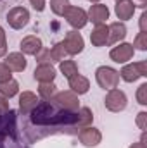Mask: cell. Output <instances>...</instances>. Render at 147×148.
<instances>
[{"label":"cell","instance_id":"obj_1","mask_svg":"<svg viewBox=\"0 0 147 148\" xmlns=\"http://www.w3.org/2000/svg\"><path fill=\"white\" fill-rule=\"evenodd\" d=\"M104 107L112 114H119L128 107V97L123 90L119 88H112L107 90L106 97H104Z\"/></svg>","mask_w":147,"mask_h":148},{"label":"cell","instance_id":"obj_2","mask_svg":"<svg viewBox=\"0 0 147 148\" xmlns=\"http://www.w3.org/2000/svg\"><path fill=\"white\" fill-rule=\"evenodd\" d=\"M95 81L102 90H112L119 84V73L111 66H101L95 69Z\"/></svg>","mask_w":147,"mask_h":148},{"label":"cell","instance_id":"obj_3","mask_svg":"<svg viewBox=\"0 0 147 148\" xmlns=\"http://www.w3.org/2000/svg\"><path fill=\"white\" fill-rule=\"evenodd\" d=\"M119 79H123L125 83H135L140 77H147V60H139L133 64H125L121 67Z\"/></svg>","mask_w":147,"mask_h":148},{"label":"cell","instance_id":"obj_4","mask_svg":"<svg viewBox=\"0 0 147 148\" xmlns=\"http://www.w3.org/2000/svg\"><path fill=\"white\" fill-rule=\"evenodd\" d=\"M50 102H52L54 105H57L59 109L66 110V112H76L78 109H80V100H78V95H74L73 91H69V90L57 91Z\"/></svg>","mask_w":147,"mask_h":148},{"label":"cell","instance_id":"obj_5","mask_svg":"<svg viewBox=\"0 0 147 148\" xmlns=\"http://www.w3.org/2000/svg\"><path fill=\"white\" fill-rule=\"evenodd\" d=\"M62 17L68 21V24H69L73 29H76V31H78V29H83V28L88 24L87 10L81 9V7H76V5H69Z\"/></svg>","mask_w":147,"mask_h":148},{"label":"cell","instance_id":"obj_6","mask_svg":"<svg viewBox=\"0 0 147 148\" xmlns=\"http://www.w3.org/2000/svg\"><path fill=\"white\" fill-rule=\"evenodd\" d=\"M31 16H30V10L26 7H12L9 12H7V23L12 29H23L28 26Z\"/></svg>","mask_w":147,"mask_h":148},{"label":"cell","instance_id":"obj_7","mask_svg":"<svg viewBox=\"0 0 147 148\" xmlns=\"http://www.w3.org/2000/svg\"><path fill=\"white\" fill-rule=\"evenodd\" d=\"M133 55H135L133 45L132 43H125V41L114 45L109 50V59L112 62H116V64H126L128 60L133 59Z\"/></svg>","mask_w":147,"mask_h":148},{"label":"cell","instance_id":"obj_8","mask_svg":"<svg viewBox=\"0 0 147 148\" xmlns=\"http://www.w3.org/2000/svg\"><path fill=\"white\" fill-rule=\"evenodd\" d=\"M62 43H64V48H66L68 55H78L85 48V40L81 36V33H78L76 29L68 31L64 40H62Z\"/></svg>","mask_w":147,"mask_h":148},{"label":"cell","instance_id":"obj_9","mask_svg":"<svg viewBox=\"0 0 147 148\" xmlns=\"http://www.w3.org/2000/svg\"><path fill=\"white\" fill-rule=\"evenodd\" d=\"M78 140H80V143L83 147L95 148L102 141V133L94 126H87V127H81V131L78 133Z\"/></svg>","mask_w":147,"mask_h":148},{"label":"cell","instance_id":"obj_10","mask_svg":"<svg viewBox=\"0 0 147 148\" xmlns=\"http://www.w3.org/2000/svg\"><path fill=\"white\" fill-rule=\"evenodd\" d=\"M109 7L106 3H94V5H90L87 17L90 23H94L97 26V24H106V21L109 19Z\"/></svg>","mask_w":147,"mask_h":148},{"label":"cell","instance_id":"obj_11","mask_svg":"<svg viewBox=\"0 0 147 148\" xmlns=\"http://www.w3.org/2000/svg\"><path fill=\"white\" fill-rule=\"evenodd\" d=\"M12 73H23L26 67H28V60H26V55L21 53V52H12V53H7L5 55V62H3Z\"/></svg>","mask_w":147,"mask_h":148},{"label":"cell","instance_id":"obj_12","mask_svg":"<svg viewBox=\"0 0 147 148\" xmlns=\"http://www.w3.org/2000/svg\"><path fill=\"white\" fill-rule=\"evenodd\" d=\"M137 10V5L132 2V0H116V5H114V14L116 17L123 23V21H128L133 17Z\"/></svg>","mask_w":147,"mask_h":148},{"label":"cell","instance_id":"obj_13","mask_svg":"<svg viewBox=\"0 0 147 148\" xmlns=\"http://www.w3.org/2000/svg\"><path fill=\"white\" fill-rule=\"evenodd\" d=\"M19 48H21V53H24V55H37L43 48V41L35 35H28L21 40Z\"/></svg>","mask_w":147,"mask_h":148},{"label":"cell","instance_id":"obj_14","mask_svg":"<svg viewBox=\"0 0 147 148\" xmlns=\"http://www.w3.org/2000/svg\"><path fill=\"white\" fill-rule=\"evenodd\" d=\"M107 29H109L107 45H118V43H121L126 38V31H128L126 26H125V23H121V21H116V23L107 24Z\"/></svg>","mask_w":147,"mask_h":148},{"label":"cell","instance_id":"obj_15","mask_svg":"<svg viewBox=\"0 0 147 148\" xmlns=\"http://www.w3.org/2000/svg\"><path fill=\"white\" fill-rule=\"evenodd\" d=\"M55 76H57V71L52 64H38L33 73V77L38 83H54Z\"/></svg>","mask_w":147,"mask_h":148},{"label":"cell","instance_id":"obj_16","mask_svg":"<svg viewBox=\"0 0 147 148\" xmlns=\"http://www.w3.org/2000/svg\"><path fill=\"white\" fill-rule=\"evenodd\" d=\"M68 84H69V91H73L74 95H85V93H88V90H90V81H88V77H85V76H81V74H74L73 77H69L68 79Z\"/></svg>","mask_w":147,"mask_h":148},{"label":"cell","instance_id":"obj_17","mask_svg":"<svg viewBox=\"0 0 147 148\" xmlns=\"http://www.w3.org/2000/svg\"><path fill=\"white\" fill-rule=\"evenodd\" d=\"M107 40H109V29H107V24H97L92 33H90V43L97 48L101 47H106L107 45Z\"/></svg>","mask_w":147,"mask_h":148},{"label":"cell","instance_id":"obj_18","mask_svg":"<svg viewBox=\"0 0 147 148\" xmlns=\"http://www.w3.org/2000/svg\"><path fill=\"white\" fill-rule=\"evenodd\" d=\"M38 105V97L33 91H23L19 95V110L24 115L31 114V110Z\"/></svg>","mask_w":147,"mask_h":148},{"label":"cell","instance_id":"obj_19","mask_svg":"<svg viewBox=\"0 0 147 148\" xmlns=\"http://www.w3.org/2000/svg\"><path fill=\"white\" fill-rule=\"evenodd\" d=\"M76 127H87V126H92L94 122V112L90 110L88 107H80L76 110Z\"/></svg>","mask_w":147,"mask_h":148},{"label":"cell","instance_id":"obj_20","mask_svg":"<svg viewBox=\"0 0 147 148\" xmlns=\"http://www.w3.org/2000/svg\"><path fill=\"white\" fill-rule=\"evenodd\" d=\"M19 93V83L12 77L5 83H0V95L5 97V98H12Z\"/></svg>","mask_w":147,"mask_h":148},{"label":"cell","instance_id":"obj_21","mask_svg":"<svg viewBox=\"0 0 147 148\" xmlns=\"http://www.w3.org/2000/svg\"><path fill=\"white\" fill-rule=\"evenodd\" d=\"M55 93H57V86L54 83H40L38 84V97L43 98L45 102H50Z\"/></svg>","mask_w":147,"mask_h":148},{"label":"cell","instance_id":"obj_22","mask_svg":"<svg viewBox=\"0 0 147 148\" xmlns=\"http://www.w3.org/2000/svg\"><path fill=\"white\" fill-rule=\"evenodd\" d=\"M59 71L64 74V77L66 79H69V77H73L74 74H78V64L74 62V60H69V59H64V60H61L59 62Z\"/></svg>","mask_w":147,"mask_h":148},{"label":"cell","instance_id":"obj_23","mask_svg":"<svg viewBox=\"0 0 147 148\" xmlns=\"http://www.w3.org/2000/svg\"><path fill=\"white\" fill-rule=\"evenodd\" d=\"M50 57H52V62H61V60H64V59L68 57V52H66L62 41H59V43H55V45L52 47Z\"/></svg>","mask_w":147,"mask_h":148},{"label":"cell","instance_id":"obj_24","mask_svg":"<svg viewBox=\"0 0 147 148\" xmlns=\"http://www.w3.org/2000/svg\"><path fill=\"white\" fill-rule=\"evenodd\" d=\"M71 5L69 0H50V10L55 14V16H64V12L68 10V7Z\"/></svg>","mask_w":147,"mask_h":148},{"label":"cell","instance_id":"obj_25","mask_svg":"<svg viewBox=\"0 0 147 148\" xmlns=\"http://www.w3.org/2000/svg\"><path fill=\"white\" fill-rule=\"evenodd\" d=\"M133 48L135 50H140V52H146L147 50V33H137V36L133 38Z\"/></svg>","mask_w":147,"mask_h":148},{"label":"cell","instance_id":"obj_26","mask_svg":"<svg viewBox=\"0 0 147 148\" xmlns=\"http://www.w3.org/2000/svg\"><path fill=\"white\" fill-rule=\"evenodd\" d=\"M135 98L140 105H147V83H142L139 88H137V93H135Z\"/></svg>","mask_w":147,"mask_h":148},{"label":"cell","instance_id":"obj_27","mask_svg":"<svg viewBox=\"0 0 147 148\" xmlns=\"http://www.w3.org/2000/svg\"><path fill=\"white\" fill-rule=\"evenodd\" d=\"M35 57H37V62H38V64H52L50 50H49V48H45V47H43V48H42V50L38 52Z\"/></svg>","mask_w":147,"mask_h":148},{"label":"cell","instance_id":"obj_28","mask_svg":"<svg viewBox=\"0 0 147 148\" xmlns=\"http://www.w3.org/2000/svg\"><path fill=\"white\" fill-rule=\"evenodd\" d=\"M135 124L140 131H146L147 129V112L146 110H140L135 117Z\"/></svg>","mask_w":147,"mask_h":148},{"label":"cell","instance_id":"obj_29","mask_svg":"<svg viewBox=\"0 0 147 148\" xmlns=\"http://www.w3.org/2000/svg\"><path fill=\"white\" fill-rule=\"evenodd\" d=\"M7 55V35L5 29L0 26V59Z\"/></svg>","mask_w":147,"mask_h":148},{"label":"cell","instance_id":"obj_30","mask_svg":"<svg viewBox=\"0 0 147 148\" xmlns=\"http://www.w3.org/2000/svg\"><path fill=\"white\" fill-rule=\"evenodd\" d=\"M9 79H12V71L3 62H0V83H5Z\"/></svg>","mask_w":147,"mask_h":148},{"label":"cell","instance_id":"obj_31","mask_svg":"<svg viewBox=\"0 0 147 148\" xmlns=\"http://www.w3.org/2000/svg\"><path fill=\"white\" fill-rule=\"evenodd\" d=\"M30 5L37 10V12H43L47 7V0H30Z\"/></svg>","mask_w":147,"mask_h":148},{"label":"cell","instance_id":"obj_32","mask_svg":"<svg viewBox=\"0 0 147 148\" xmlns=\"http://www.w3.org/2000/svg\"><path fill=\"white\" fill-rule=\"evenodd\" d=\"M128 148H147V134H146V131H142V136H140L139 141L132 143Z\"/></svg>","mask_w":147,"mask_h":148},{"label":"cell","instance_id":"obj_33","mask_svg":"<svg viewBox=\"0 0 147 148\" xmlns=\"http://www.w3.org/2000/svg\"><path fill=\"white\" fill-rule=\"evenodd\" d=\"M139 28H140L142 33H147V12L146 10H144L142 16L139 17Z\"/></svg>","mask_w":147,"mask_h":148},{"label":"cell","instance_id":"obj_34","mask_svg":"<svg viewBox=\"0 0 147 148\" xmlns=\"http://www.w3.org/2000/svg\"><path fill=\"white\" fill-rule=\"evenodd\" d=\"M10 110V103H9V98H5V97H2L0 95V114H3V112Z\"/></svg>","mask_w":147,"mask_h":148},{"label":"cell","instance_id":"obj_35","mask_svg":"<svg viewBox=\"0 0 147 148\" xmlns=\"http://www.w3.org/2000/svg\"><path fill=\"white\" fill-rule=\"evenodd\" d=\"M137 7H140V9H146L147 7V0H132Z\"/></svg>","mask_w":147,"mask_h":148},{"label":"cell","instance_id":"obj_36","mask_svg":"<svg viewBox=\"0 0 147 148\" xmlns=\"http://www.w3.org/2000/svg\"><path fill=\"white\" fill-rule=\"evenodd\" d=\"M90 3H101V0H88Z\"/></svg>","mask_w":147,"mask_h":148}]
</instances>
